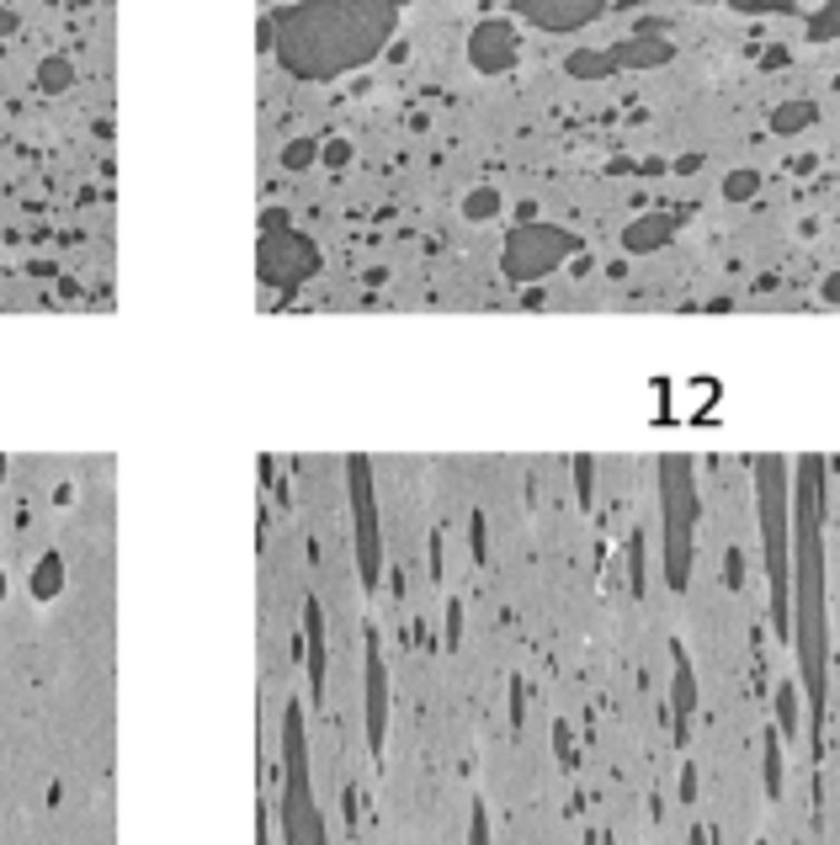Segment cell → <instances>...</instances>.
<instances>
[{"instance_id":"obj_7","label":"cell","mask_w":840,"mask_h":845,"mask_svg":"<svg viewBox=\"0 0 840 845\" xmlns=\"http://www.w3.org/2000/svg\"><path fill=\"white\" fill-rule=\"evenodd\" d=\"M819 118V107L814 101H803V97H792L782 101V107H771V133H782V139H792V133H803L809 122Z\"/></svg>"},{"instance_id":"obj_5","label":"cell","mask_w":840,"mask_h":845,"mask_svg":"<svg viewBox=\"0 0 840 845\" xmlns=\"http://www.w3.org/2000/svg\"><path fill=\"white\" fill-rule=\"evenodd\" d=\"M671 53L675 49L665 38H627V43H612V64L617 70H660Z\"/></svg>"},{"instance_id":"obj_6","label":"cell","mask_w":840,"mask_h":845,"mask_svg":"<svg viewBox=\"0 0 840 845\" xmlns=\"http://www.w3.org/2000/svg\"><path fill=\"white\" fill-rule=\"evenodd\" d=\"M671 223H675V218H665V213L633 218V223L623 229V245H627V250H654V245H665V240L675 235Z\"/></svg>"},{"instance_id":"obj_11","label":"cell","mask_w":840,"mask_h":845,"mask_svg":"<svg viewBox=\"0 0 840 845\" xmlns=\"http://www.w3.org/2000/svg\"><path fill=\"white\" fill-rule=\"evenodd\" d=\"M755 192H761V170H729V181H723L729 202H750Z\"/></svg>"},{"instance_id":"obj_14","label":"cell","mask_w":840,"mask_h":845,"mask_svg":"<svg viewBox=\"0 0 840 845\" xmlns=\"http://www.w3.org/2000/svg\"><path fill=\"white\" fill-rule=\"evenodd\" d=\"M767 64H771V70H782V64H788V49H782V43H777V49H767Z\"/></svg>"},{"instance_id":"obj_10","label":"cell","mask_w":840,"mask_h":845,"mask_svg":"<svg viewBox=\"0 0 840 845\" xmlns=\"http://www.w3.org/2000/svg\"><path fill=\"white\" fill-rule=\"evenodd\" d=\"M59 575H65V564H59V554H43V564L32 569V596H38V602H49L53 590H59Z\"/></svg>"},{"instance_id":"obj_1","label":"cell","mask_w":840,"mask_h":845,"mask_svg":"<svg viewBox=\"0 0 840 845\" xmlns=\"http://www.w3.org/2000/svg\"><path fill=\"white\" fill-rule=\"evenodd\" d=\"M394 27L399 0H309L283 17V64L314 80L357 70Z\"/></svg>"},{"instance_id":"obj_12","label":"cell","mask_w":840,"mask_h":845,"mask_svg":"<svg viewBox=\"0 0 840 845\" xmlns=\"http://www.w3.org/2000/svg\"><path fill=\"white\" fill-rule=\"evenodd\" d=\"M836 32H840V0H824V11L809 22V38L824 43V38H836Z\"/></svg>"},{"instance_id":"obj_2","label":"cell","mask_w":840,"mask_h":845,"mask_svg":"<svg viewBox=\"0 0 840 845\" xmlns=\"http://www.w3.org/2000/svg\"><path fill=\"white\" fill-rule=\"evenodd\" d=\"M575 250V235L570 229H553V223H527V229H516L511 240H505V271L511 277H543L553 266L564 261Z\"/></svg>"},{"instance_id":"obj_13","label":"cell","mask_w":840,"mask_h":845,"mask_svg":"<svg viewBox=\"0 0 840 845\" xmlns=\"http://www.w3.org/2000/svg\"><path fill=\"white\" fill-rule=\"evenodd\" d=\"M309 160H314L309 145H304V149H288V166H309Z\"/></svg>"},{"instance_id":"obj_15","label":"cell","mask_w":840,"mask_h":845,"mask_svg":"<svg viewBox=\"0 0 840 845\" xmlns=\"http://www.w3.org/2000/svg\"><path fill=\"white\" fill-rule=\"evenodd\" d=\"M824 298H830V304H840V271L830 277V282H824Z\"/></svg>"},{"instance_id":"obj_8","label":"cell","mask_w":840,"mask_h":845,"mask_svg":"<svg viewBox=\"0 0 840 845\" xmlns=\"http://www.w3.org/2000/svg\"><path fill=\"white\" fill-rule=\"evenodd\" d=\"M564 70L575 74V80H596V74H612L617 64H612V49H580L564 59Z\"/></svg>"},{"instance_id":"obj_9","label":"cell","mask_w":840,"mask_h":845,"mask_svg":"<svg viewBox=\"0 0 840 845\" xmlns=\"http://www.w3.org/2000/svg\"><path fill=\"white\" fill-rule=\"evenodd\" d=\"M495 213H501V192H495V187H474V192L463 197V218H474V223H490Z\"/></svg>"},{"instance_id":"obj_4","label":"cell","mask_w":840,"mask_h":845,"mask_svg":"<svg viewBox=\"0 0 840 845\" xmlns=\"http://www.w3.org/2000/svg\"><path fill=\"white\" fill-rule=\"evenodd\" d=\"M606 6H612V0H516V11H522L532 27H543V32H570V27L601 17Z\"/></svg>"},{"instance_id":"obj_3","label":"cell","mask_w":840,"mask_h":845,"mask_svg":"<svg viewBox=\"0 0 840 845\" xmlns=\"http://www.w3.org/2000/svg\"><path fill=\"white\" fill-rule=\"evenodd\" d=\"M522 59V32L505 17H484L474 32H468V64L480 74H505Z\"/></svg>"}]
</instances>
